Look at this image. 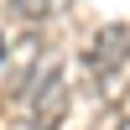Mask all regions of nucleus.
<instances>
[{
  "label": "nucleus",
  "instance_id": "f257e3e1",
  "mask_svg": "<svg viewBox=\"0 0 130 130\" xmlns=\"http://www.w3.org/2000/svg\"><path fill=\"white\" fill-rule=\"evenodd\" d=\"M68 104H73V83H68V73L47 62V68L26 83V115H21V130H62Z\"/></svg>",
  "mask_w": 130,
  "mask_h": 130
},
{
  "label": "nucleus",
  "instance_id": "f03ea898",
  "mask_svg": "<svg viewBox=\"0 0 130 130\" xmlns=\"http://www.w3.org/2000/svg\"><path fill=\"white\" fill-rule=\"evenodd\" d=\"M83 68L94 73V83H99V89H109L115 73L130 68V26H120V21L99 26V31H94V42L83 47Z\"/></svg>",
  "mask_w": 130,
  "mask_h": 130
},
{
  "label": "nucleus",
  "instance_id": "20e7f679",
  "mask_svg": "<svg viewBox=\"0 0 130 130\" xmlns=\"http://www.w3.org/2000/svg\"><path fill=\"white\" fill-rule=\"evenodd\" d=\"M115 115H120V125L130 130V83H125V94H120V99H115Z\"/></svg>",
  "mask_w": 130,
  "mask_h": 130
},
{
  "label": "nucleus",
  "instance_id": "7ed1b4c3",
  "mask_svg": "<svg viewBox=\"0 0 130 130\" xmlns=\"http://www.w3.org/2000/svg\"><path fill=\"white\" fill-rule=\"evenodd\" d=\"M73 0H10V16L21 21H47V16H62Z\"/></svg>",
  "mask_w": 130,
  "mask_h": 130
}]
</instances>
